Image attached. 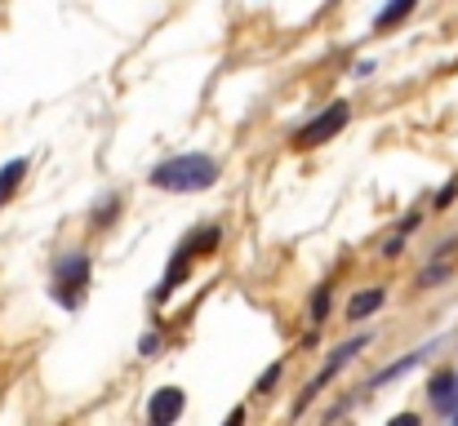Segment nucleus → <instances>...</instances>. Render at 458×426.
Returning <instances> with one entry per match:
<instances>
[{
  "label": "nucleus",
  "mask_w": 458,
  "mask_h": 426,
  "mask_svg": "<svg viewBox=\"0 0 458 426\" xmlns=\"http://www.w3.org/2000/svg\"><path fill=\"white\" fill-rule=\"evenodd\" d=\"M325 302H329V288H316V297H311V320L325 315Z\"/></svg>",
  "instance_id": "nucleus-11"
},
{
  "label": "nucleus",
  "mask_w": 458,
  "mask_h": 426,
  "mask_svg": "<svg viewBox=\"0 0 458 426\" xmlns=\"http://www.w3.org/2000/svg\"><path fill=\"white\" fill-rule=\"evenodd\" d=\"M347 116H352V112H347V103H334L329 112H320L316 121H307L303 129H299L294 146H303V151H307V146H320V142H329L334 134H338V129H343V125H347Z\"/></svg>",
  "instance_id": "nucleus-2"
},
{
  "label": "nucleus",
  "mask_w": 458,
  "mask_h": 426,
  "mask_svg": "<svg viewBox=\"0 0 458 426\" xmlns=\"http://www.w3.org/2000/svg\"><path fill=\"white\" fill-rule=\"evenodd\" d=\"M432 405L437 409H454V373H437L432 378Z\"/></svg>",
  "instance_id": "nucleus-8"
},
{
  "label": "nucleus",
  "mask_w": 458,
  "mask_h": 426,
  "mask_svg": "<svg viewBox=\"0 0 458 426\" xmlns=\"http://www.w3.org/2000/svg\"><path fill=\"white\" fill-rule=\"evenodd\" d=\"M214 178H218V164L209 155H200V151L174 155V160L152 169V182L160 191H205V187H214Z\"/></svg>",
  "instance_id": "nucleus-1"
},
{
  "label": "nucleus",
  "mask_w": 458,
  "mask_h": 426,
  "mask_svg": "<svg viewBox=\"0 0 458 426\" xmlns=\"http://www.w3.org/2000/svg\"><path fill=\"white\" fill-rule=\"evenodd\" d=\"M276 378H281V364H272L263 378H259V391H267V387H276Z\"/></svg>",
  "instance_id": "nucleus-12"
},
{
  "label": "nucleus",
  "mask_w": 458,
  "mask_h": 426,
  "mask_svg": "<svg viewBox=\"0 0 458 426\" xmlns=\"http://www.w3.org/2000/svg\"><path fill=\"white\" fill-rule=\"evenodd\" d=\"M22 173H27V160H9V164H0V205H4L13 191H18Z\"/></svg>",
  "instance_id": "nucleus-7"
},
{
  "label": "nucleus",
  "mask_w": 458,
  "mask_h": 426,
  "mask_svg": "<svg viewBox=\"0 0 458 426\" xmlns=\"http://www.w3.org/2000/svg\"><path fill=\"white\" fill-rule=\"evenodd\" d=\"M85 276H89V258L85 254H67L63 263H58V271H54V284H58V297H63V306H76V284L85 288Z\"/></svg>",
  "instance_id": "nucleus-4"
},
{
  "label": "nucleus",
  "mask_w": 458,
  "mask_h": 426,
  "mask_svg": "<svg viewBox=\"0 0 458 426\" xmlns=\"http://www.w3.org/2000/svg\"><path fill=\"white\" fill-rule=\"evenodd\" d=\"M365 342H369V338H352V342H343V347L334 351V360H329V364H325V369H320L311 382H307V391H303V400H299V409H294V413H303L307 405L316 400V391H320V387H325V382H329V378H334V373H338V369H343V364L356 355V351H365Z\"/></svg>",
  "instance_id": "nucleus-3"
},
{
  "label": "nucleus",
  "mask_w": 458,
  "mask_h": 426,
  "mask_svg": "<svg viewBox=\"0 0 458 426\" xmlns=\"http://www.w3.org/2000/svg\"><path fill=\"white\" fill-rule=\"evenodd\" d=\"M410 9H414L410 0H396V4H387V9H383V13L374 18V27H392V22H401V18H405Z\"/></svg>",
  "instance_id": "nucleus-9"
},
{
  "label": "nucleus",
  "mask_w": 458,
  "mask_h": 426,
  "mask_svg": "<svg viewBox=\"0 0 458 426\" xmlns=\"http://www.w3.org/2000/svg\"><path fill=\"white\" fill-rule=\"evenodd\" d=\"M387 426H419V418H414V413H401V418H392Z\"/></svg>",
  "instance_id": "nucleus-13"
},
{
  "label": "nucleus",
  "mask_w": 458,
  "mask_h": 426,
  "mask_svg": "<svg viewBox=\"0 0 458 426\" xmlns=\"http://www.w3.org/2000/svg\"><path fill=\"white\" fill-rule=\"evenodd\" d=\"M182 405H187V396H182L178 387H160V391H152L148 426H174L178 422V413H182Z\"/></svg>",
  "instance_id": "nucleus-5"
},
{
  "label": "nucleus",
  "mask_w": 458,
  "mask_h": 426,
  "mask_svg": "<svg viewBox=\"0 0 458 426\" xmlns=\"http://www.w3.org/2000/svg\"><path fill=\"white\" fill-rule=\"evenodd\" d=\"M214 245H218V227H205V231H200V236H196L187 249H191V254H209Z\"/></svg>",
  "instance_id": "nucleus-10"
},
{
  "label": "nucleus",
  "mask_w": 458,
  "mask_h": 426,
  "mask_svg": "<svg viewBox=\"0 0 458 426\" xmlns=\"http://www.w3.org/2000/svg\"><path fill=\"white\" fill-rule=\"evenodd\" d=\"M383 306V288H365V293H356L352 302H347V320H365V315H374Z\"/></svg>",
  "instance_id": "nucleus-6"
},
{
  "label": "nucleus",
  "mask_w": 458,
  "mask_h": 426,
  "mask_svg": "<svg viewBox=\"0 0 458 426\" xmlns=\"http://www.w3.org/2000/svg\"><path fill=\"white\" fill-rule=\"evenodd\" d=\"M223 426H245V409H232V418H227Z\"/></svg>",
  "instance_id": "nucleus-14"
}]
</instances>
